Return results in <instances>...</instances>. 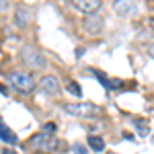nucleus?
Wrapping results in <instances>:
<instances>
[{
  "label": "nucleus",
  "instance_id": "obj_17",
  "mask_svg": "<svg viewBox=\"0 0 154 154\" xmlns=\"http://www.w3.org/2000/svg\"><path fill=\"white\" fill-rule=\"evenodd\" d=\"M2 154H19V152H14L12 148H2Z\"/></svg>",
  "mask_w": 154,
  "mask_h": 154
},
{
  "label": "nucleus",
  "instance_id": "obj_3",
  "mask_svg": "<svg viewBox=\"0 0 154 154\" xmlns=\"http://www.w3.org/2000/svg\"><path fill=\"white\" fill-rule=\"evenodd\" d=\"M21 56H23V62L29 68H33V70H43V68H45V58H43L41 51L35 49L33 45H25L23 51H21Z\"/></svg>",
  "mask_w": 154,
  "mask_h": 154
},
{
  "label": "nucleus",
  "instance_id": "obj_8",
  "mask_svg": "<svg viewBox=\"0 0 154 154\" xmlns=\"http://www.w3.org/2000/svg\"><path fill=\"white\" fill-rule=\"evenodd\" d=\"M72 4L78 8V11L86 12V14H93L101 8V0H72Z\"/></svg>",
  "mask_w": 154,
  "mask_h": 154
},
{
  "label": "nucleus",
  "instance_id": "obj_1",
  "mask_svg": "<svg viewBox=\"0 0 154 154\" xmlns=\"http://www.w3.org/2000/svg\"><path fill=\"white\" fill-rule=\"evenodd\" d=\"M8 82L19 91V93H25V95H29L33 88H35V80H33V76L29 74V72H21V70H14L8 74Z\"/></svg>",
  "mask_w": 154,
  "mask_h": 154
},
{
  "label": "nucleus",
  "instance_id": "obj_12",
  "mask_svg": "<svg viewBox=\"0 0 154 154\" xmlns=\"http://www.w3.org/2000/svg\"><path fill=\"white\" fill-rule=\"evenodd\" d=\"M136 130H138V136H142V138H146V136L150 134L148 121H144V119H138V121H136Z\"/></svg>",
  "mask_w": 154,
  "mask_h": 154
},
{
  "label": "nucleus",
  "instance_id": "obj_16",
  "mask_svg": "<svg viewBox=\"0 0 154 154\" xmlns=\"http://www.w3.org/2000/svg\"><path fill=\"white\" fill-rule=\"evenodd\" d=\"M76 154H86V148L84 146H80V144H74V148H72Z\"/></svg>",
  "mask_w": 154,
  "mask_h": 154
},
{
  "label": "nucleus",
  "instance_id": "obj_10",
  "mask_svg": "<svg viewBox=\"0 0 154 154\" xmlns=\"http://www.w3.org/2000/svg\"><path fill=\"white\" fill-rule=\"evenodd\" d=\"M88 144H91V148H93L95 152L105 150V142H103V138H99V136H91V138H88Z\"/></svg>",
  "mask_w": 154,
  "mask_h": 154
},
{
  "label": "nucleus",
  "instance_id": "obj_2",
  "mask_svg": "<svg viewBox=\"0 0 154 154\" xmlns=\"http://www.w3.org/2000/svg\"><path fill=\"white\" fill-rule=\"evenodd\" d=\"M56 144H58V140L51 134H45V131H39L29 140V146L37 152H51V150H56Z\"/></svg>",
  "mask_w": 154,
  "mask_h": 154
},
{
  "label": "nucleus",
  "instance_id": "obj_11",
  "mask_svg": "<svg viewBox=\"0 0 154 154\" xmlns=\"http://www.w3.org/2000/svg\"><path fill=\"white\" fill-rule=\"evenodd\" d=\"M14 23L17 25H27L29 23V12L25 11V8H19L17 14H14Z\"/></svg>",
  "mask_w": 154,
  "mask_h": 154
},
{
  "label": "nucleus",
  "instance_id": "obj_15",
  "mask_svg": "<svg viewBox=\"0 0 154 154\" xmlns=\"http://www.w3.org/2000/svg\"><path fill=\"white\" fill-rule=\"evenodd\" d=\"M43 131H45V134H51V136H54V134H56V123H54V121L45 123V125H43Z\"/></svg>",
  "mask_w": 154,
  "mask_h": 154
},
{
  "label": "nucleus",
  "instance_id": "obj_13",
  "mask_svg": "<svg viewBox=\"0 0 154 154\" xmlns=\"http://www.w3.org/2000/svg\"><path fill=\"white\" fill-rule=\"evenodd\" d=\"M95 74L99 76V80H101V82L105 84L107 88H115V86H119V84H121L119 80H109V78H107L105 74H101V72H95Z\"/></svg>",
  "mask_w": 154,
  "mask_h": 154
},
{
  "label": "nucleus",
  "instance_id": "obj_19",
  "mask_svg": "<svg viewBox=\"0 0 154 154\" xmlns=\"http://www.w3.org/2000/svg\"><path fill=\"white\" fill-rule=\"evenodd\" d=\"M0 93H2V95H6V86H4V84H0Z\"/></svg>",
  "mask_w": 154,
  "mask_h": 154
},
{
  "label": "nucleus",
  "instance_id": "obj_6",
  "mask_svg": "<svg viewBox=\"0 0 154 154\" xmlns=\"http://www.w3.org/2000/svg\"><path fill=\"white\" fill-rule=\"evenodd\" d=\"M39 88H41L45 95H49V97L60 95V82H58V78H56V76H51V74L43 76V78L39 80Z\"/></svg>",
  "mask_w": 154,
  "mask_h": 154
},
{
  "label": "nucleus",
  "instance_id": "obj_4",
  "mask_svg": "<svg viewBox=\"0 0 154 154\" xmlns=\"http://www.w3.org/2000/svg\"><path fill=\"white\" fill-rule=\"evenodd\" d=\"M66 111L70 115H78V117H97L101 113V107L93 105V103H68Z\"/></svg>",
  "mask_w": 154,
  "mask_h": 154
},
{
  "label": "nucleus",
  "instance_id": "obj_9",
  "mask_svg": "<svg viewBox=\"0 0 154 154\" xmlns=\"http://www.w3.org/2000/svg\"><path fill=\"white\" fill-rule=\"evenodd\" d=\"M0 140L4 144H17V134H14L8 125L0 123Z\"/></svg>",
  "mask_w": 154,
  "mask_h": 154
},
{
  "label": "nucleus",
  "instance_id": "obj_7",
  "mask_svg": "<svg viewBox=\"0 0 154 154\" xmlns=\"http://www.w3.org/2000/svg\"><path fill=\"white\" fill-rule=\"evenodd\" d=\"M113 11L119 17H130L136 12V2L134 0H113Z\"/></svg>",
  "mask_w": 154,
  "mask_h": 154
},
{
  "label": "nucleus",
  "instance_id": "obj_5",
  "mask_svg": "<svg viewBox=\"0 0 154 154\" xmlns=\"http://www.w3.org/2000/svg\"><path fill=\"white\" fill-rule=\"evenodd\" d=\"M103 25H105V19L99 12H93V14L84 17V29H86L88 35H99L103 31Z\"/></svg>",
  "mask_w": 154,
  "mask_h": 154
},
{
  "label": "nucleus",
  "instance_id": "obj_14",
  "mask_svg": "<svg viewBox=\"0 0 154 154\" xmlns=\"http://www.w3.org/2000/svg\"><path fill=\"white\" fill-rule=\"evenodd\" d=\"M68 93H72L74 97H80V95H82V91H80V84L74 82V80H70V82H68Z\"/></svg>",
  "mask_w": 154,
  "mask_h": 154
},
{
  "label": "nucleus",
  "instance_id": "obj_18",
  "mask_svg": "<svg viewBox=\"0 0 154 154\" xmlns=\"http://www.w3.org/2000/svg\"><path fill=\"white\" fill-rule=\"evenodd\" d=\"M148 54L154 58V43H150V45H148Z\"/></svg>",
  "mask_w": 154,
  "mask_h": 154
}]
</instances>
